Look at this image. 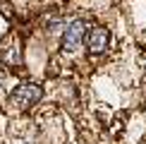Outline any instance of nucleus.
Here are the masks:
<instances>
[{"mask_svg": "<svg viewBox=\"0 0 146 144\" xmlns=\"http://www.w3.org/2000/svg\"><path fill=\"white\" fill-rule=\"evenodd\" d=\"M41 99H43V89H41L38 84H19V87L10 94L7 103L12 108H17V111H27V108H31L34 103H38Z\"/></svg>", "mask_w": 146, "mask_h": 144, "instance_id": "obj_1", "label": "nucleus"}, {"mask_svg": "<svg viewBox=\"0 0 146 144\" xmlns=\"http://www.w3.org/2000/svg\"><path fill=\"white\" fill-rule=\"evenodd\" d=\"M84 34H86V24H84L82 19H74L72 24H67V27H65L62 39H60V46H62V51H65V53L77 51L79 43H84Z\"/></svg>", "mask_w": 146, "mask_h": 144, "instance_id": "obj_2", "label": "nucleus"}, {"mask_svg": "<svg viewBox=\"0 0 146 144\" xmlns=\"http://www.w3.org/2000/svg\"><path fill=\"white\" fill-rule=\"evenodd\" d=\"M84 46L89 53H103L110 46V31L106 27H89L84 34Z\"/></svg>", "mask_w": 146, "mask_h": 144, "instance_id": "obj_3", "label": "nucleus"}, {"mask_svg": "<svg viewBox=\"0 0 146 144\" xmlns=\"http://www.w3.org/2000/svg\"><path fill=\"white\" fill-rule=\"evenodd\" d=\"M144 144H146V142H144Z\"/></svg>", "mask_w": 146, "mask_h": 144, "instance_id": "obj_4", "label": "nucleus"}]
</instances>
